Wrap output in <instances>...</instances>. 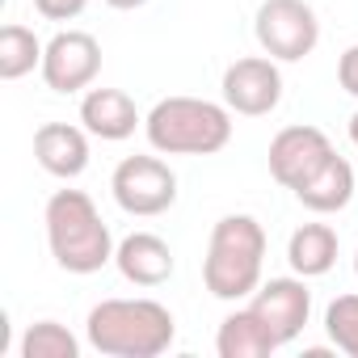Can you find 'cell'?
<instances>
[{
  "label": "cell",
  "instance_id": "cell-21",
  "mask_svg": "<svg viewBox=\"0 0 358 358\" xmlns=\"http://www.w3.org/2000/svg\"><path fill=\"white\" fill-rule=\"evenodd\" d=\"M337 80H341V89H345L350 97H358V43L341 51V59H337Z\"/></svg>",
  "mask_w": 358,
  "mask_h": 358
},
{
  "label": "cell",
  "instance_id": "cell-22",
  "mask_svg": "<svg viewBox=\"0 0 358 358\" xmlns=\"http://www.w3.org/2000/svg\"><path fill=\"white\" fill-rule=\"evenodd\" d=\"M110 9H139V5H148V0H106Z\"/></svg>",
  "mask_w": 358,
  "mask_h": 358
},
{
  "label": "cell",
  "instance_id": "cell-9",
  "mask_svg": "<svg viewBox=\"0 0 358 358\" xmlns=\"http://www.w3.org/2000/svg\"><path fill=\"white\" fill-rule=\"evenodd\" d=\"M329 156H333V143H329V135L320 127H282L270 139V173L291 194L303 182H312V177L329 164Z\"/></svg>",
  "mask_w": 358,
  "mask_h": 358
},
{
  "label": "cell",
  "instance_id": "cell-19",
  "mask_svg": "<svg viewBox=\"0 0 358 358\" xmlns=\"http://www.w3.org/2000/svg\"><path fill=\"white\" fill-rule=\"evenodd\" d=\"M324 333L341 354L358 358V295H337L324 308Z\"/></svg>",
  "mask_w": 358,
  "mask_h": 358
},
{
  "label": "cell",
  "instance_id": "cell-20",
  "mask_svg": "<svg viewBox=\"0 0 358 358\" xmlns=\"http://www.w3.org/2000/svg\"><path fill=\"white\" fill-rule=\"evenodd\" d=\"M85 5H89V0H34V9L47 22H72V17L85 13Z\"/></svg>",
  "mask_w": 358,
  "mask_h": 358
},
{
  "label": "cell",
  "instance_id": "cell-15",
  "mask_svg": "<svg viewBox=\"0 0 358 358\" xmlns=\"http://www.w3.org/2000/svg\"><path fill=\"white\" fill-rule=\"evenodd\" d=\"M287 262L299 278H320L337 262V232L329 224H303L287 241Z\"/></svg>",
  "mask_w": 358,
  "mask_h": 358
},
{
  "label": "cell",
  "instance_id": "cell-1",
  "mask_svg": "<svg viewBox=\"0 0 358 358\" xmlns=\"http://www.w3.org/2000/svg\"><path fill=\"white\" fill-rule=\"evenodd\" d=\"M85 337L110 358H160L177 337V320L156 299H101L89 308Z\"/></svg>",
  "mask_w": 358,
  "mask_h": 358
},
{
  "label": "cell",
  "instance_id": "cell-2",
  "mask_svg": "<svg viewBox=\"0 0 358 358\" xmlns=\"http://www.w3.org/2000/svg\"><path fill=\"white\" fill-rule=\"evenodd\" d=\"M43 224H47V245H51V257L59 262V270L97 274L101 266L114 262L118 245L85 190H55Z\"/></svg>",
  "mask_w": 358,
  "mask_h": 358
},
{
  "label": "cell",
  "instance_id": "cell-23",
  "mask_svg": "<svg viewBox=\"0 0 358 358\" xmlns=\"http://www.w3.org/2000/svg\"><path fill=\"white\" fill-rule=\"evenodd\" d=\"M350 143H354V148H358V114H354V118H350Z\"/></svg>",
  "mask_w": 358,
  "mask_h": 358
},
{
  "label": "cell",
  "instance_id": "cell-17",
  "mask_svg": "<svg viewBox=\"0 0 358 358\" xmlns=\"http://www.w3.org/2000/svg\"><path fill=\"white\" fill-rule=\"evenodd\" d=\"M43 43L34 30L26 26H5L0 30V76L5 80H22L30 76L34 68H43Z\"/></svg>",
  "mask_w": 358,
  "mask_h": 358
},
{
  "label": "cell",
  "instance_id": "cell-18",
  "mask_svg": "<svg viewBox=\"0 0 358 358\" xmlns=\"http://www.w3.org/2000/svg\"><path fill=\"white\" fill-rule=\"evenodd\" d=\"M76 354H80V341L55 320H38L22 337V358H76Z\"/></svg>",
  "mask_w": 358,
  "mask_h": 358
},
{
  "label": "cell",
  "instance_id": "cell-11",
  "mask_svg": "<svg viewBox=\"0 0 358 358\" xmlns=\"http://www.w3.org/2000/svg\"><path fill=\"white\" fill-rule=\"evenodd\" d=\"M114 266L135 287H160L173 278V249L156 232H131L114 249Z\"/></svg>",
  "mask_w": 358,
  "mask_h": 358
},
{
  "label": "cell",
  "instance_id": "cell-14",
  "mask_svg": "<svg viewBox=\"0 0 358 358\" xmlns=\"http://www.w3.org/2000/svg\"><path fill=\"white\" fill-rule=\"evenodd\" d=\"M295 199H299L308 211H316V215L345 211V207H350V199H354V169H350V160L333 152V156H329V164L312 177V182H303V186L295 190Z\"/></svg>",
  "mask_w": 358,
  "mask_h": 358
},
{
  "label": "cell",
  "instance_id": "cell-4",
  "mask_svg": "<svg viewBox=\"0 0 358 358\" xmlns=\"http://www.w3.org/2000/svg\"><path fill=\"white\" fill-rule=\"evenodd\" d=\"M143 131L164 156H211L232 139V110L207 97H164L148 110Z\"/></svg>",
  "mask_w": 358,
  "mask_h": 358
},
{
  "label": "cell",
  "instance_id": "cell-24",
  "mask_svg": "<svg viewBox=\"0 0 358 358\" xmlns=\"http://www.w3.org/2000/svg\"><path fill=\"white\" fill-rule=\"evenodd\" d=\"M354 278H358V253H354Z\"/></svg>",
  "mask_w": 358,
  "mask_h": 358
},
{
  "label": "cell",
  "instance_id": "cell-6",
  "mask_svg": "<svg viewBox=\"0 0 358 358\" xmlns=\"http://www.w3.org/2000/svg\"><path fill=\"white\" fill-rule=\"evenodd\" d=\"M110 190L127 215L152 220L177 203V173L160 156H127V160H118V169L110 177Z\"/></svg>",
  "mask_w": 358,
  "mask_h": 358
},
{
  "label": "cell",
  "instance_id": "cell-8",
  "mask_svg": "<svg viewBox=\"0 0 358 358\" xmlns=\"http://www.w3.org/2000/svg\"><path fill=\"white\" fill-rule=\"evenodd\" d=\"M43 80L55 93H80L101 72V43L85 30H59L43 51Z\"/></svg>",
  "mask_w": 358,
  "mask_h": 358
},
{
  "label": "cell",
  "instance_id": "cell-13",
  "mask_svg": "<svg viewBox=\"0 0 358 358\" xmlns=\"http://www.w3.org/2000/svg\"><path fill=\"white\" fill-rule=\"evenodd\" d=\"M80 122H85L89 135L118 143V139L135 135V127H139L143 118H139L135 101H131L122 89H89L85 101H80Z\"/></svg>",
  "mask_w": 358,
  "mask_h": 358
},
{
  "label": "cell",
  "instance_id": "cell-12",
  "mask_svg": "<svg viewBox=\"0 0 358 358\" xmlns=\"http://www.w3.org/2000/svg\"><path fill=\"white\" fill-rule=\"evenodd\" d=\"M34 156L51 177H80L89 169V139L72 122H43L34 131Z\"/></svg>",
  "mask_w": 358,
  "mask_h": 358
},
{
  "label": "cell",
  "instance_id": "cell-16",
  "mask_svg": "<svg viewBox=\"0 0 358 358\" xmlns=\"http://www.w3.org/2000/svg\"><path fill=\"white\" fill-rule=\"evenodd\" d=\"M215 350H220V358H266L278 350V341L266 333V324L253 316V308H241V312L224 316V324L215 333Z\"/></svg>",
  "mask_w": 358,
  "mask_h": 358
},
{
  "label": "cell",
  "instance_id": "cell-10",
  "mask_svg": "<svg viewBox=\"0 0 358 358\" xmlns=\"http://www.w3.org/2000/svg\"><path fill=\"white\" fill-rule=\"evenodd\" d=\"M249 308L266 324V333L278 345H287V341H295L303 333V324L312 316V291H308V282L299 274L295 278H270V282H262L253 291Z\"/></svg>",
  "mask_w": 358,
  "mask_h": 358
},
{
  "label": "cell",
  "instance_id": "cell-5",
  "mask_svg": "<svg viewBox=\"0 0 358 358\" xmlns=\"http://www.w3.org/2000/svg\"><path fill=\"white\" fill-rule=\"evenodd\" d=\"M253 34L262 51L278 64H299L320 43V22L308 0H262Z\"/></svg>",
  "mask_w": 358,
  "mask_h": 358
},
{
  "label": "cell",
  "instance_id": "cell-7",
  "mask_svg": "<svg viewBox=\"0 0 358 358\" xmlns=\"http://www.w3.org/2000/svg\"><path fill=\"white\" fill-rule=\"evenodd\" d=\"M220 89H224V106H228L232 114L262 118V114L278 110V101H282V72H278V59H270V55H245V59L228 64Z\"/></svg>",
  "mask_w": 358,
  "mask_h": 358
},
{
  "label": "cell",
  "instance_id": "cell-3",
  "mask_svg": "<svg viewBox=\"0 0 358 358\" xmlns=\"http://www.w3.org/2000/svg\"><path fill=\"white\" fill-rule=\"evenodd\" d=\"M266 266V228L253 215H224L211 228V245L203 257V282L215 299H249L262 287Z\"/></svg>",
  "mask_w": 358,
  "mask_h": 358
}]
</instances>
